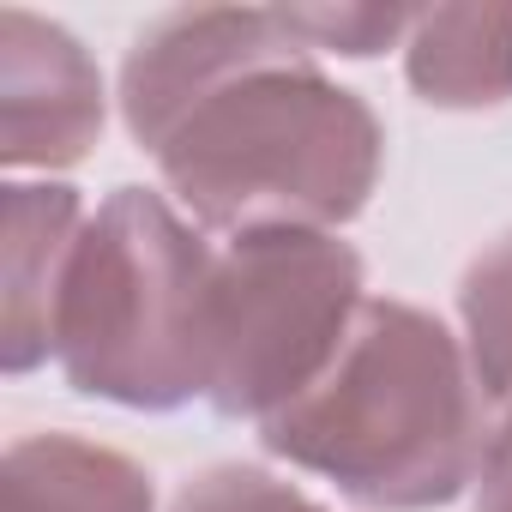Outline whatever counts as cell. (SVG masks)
I'll use <instances>...</instances> for the list:
<instances>
[{"instance_id": "6da1fadb", "label": "cell", "mask_w": 512, "mask_h": 512, "mask_svg": "<svg viewBox=\"0 0 512 512\" xmlns=\"http://www.w3.org/2000/svg\"><path fill=\"white\" fill-rule=\"evenodd\" d=\"M121 121L199 229H344L386 175V127L284 7H181L121 61Z\"/></svg>"}, {"instance_id": "7a4b0ae2", "label": "cell", "mask_w": 512, "mask_h": 512, "mask_svg": "<svg viewBox=\"0 0 512 512\" xmlns=\"http://www.w3.org/2000/svg\"><path fill=\"white\" fill-rule=\"evenodd\" d=\"M488 392L440 314L368 296L338 362L278 416L260 446L368 512H434L476 488Z\"/></svg>"}, {"instance_id": "3957f363", "label": "cell", "mask_w": 512, "mask_h": 512, "mask_svg": "<svg viewBox=\"0 0 512 512\" xmlns=\"http://www.w3.org/2000/svg\"><path fill=\"white\" fill-rule=\"evenodd\" d=\"M211 241L151 187H115L79 235L55 362L73 392L169 416L211 392Z\"/></svg>"}, {"instance_id": "277c9868", "label": "cell", "mask_w": 512, "mask_h": 512, "mask_svg": "<svg viewBox=\"0 0 512 512\" xmlns=\"http://www.w3.org/2000/svg\"><path fill=\"white\" fill-rule=\"evenodd\" d=\"M368 302L362 253L326 229H260L217 253L211 392L223 422H266L296 404L344 350Z\"/></svg>"}, {"instance_id": "5b68a950", "label": "cell", "mask_w": 512, "mask_h": 512, "mask_svg": "<svg viewBox=\"0 0 512 512\" xmlns=\"http://www.w3.org/2000/svg\"><path fill=\"white\" fill-rule=\"evenodd\" d=\"M109 121V91L91 49L25 7H0V163L79 169Z\"/></svg>"}, {"instance_id": "8992f818", "label": "cell", "mask_w": 512, "mask_h": 512, "mask_svg": "<svg viewBox=\"0 0 512 512\" xmlns=\"http://www.w3.org/2000/svg\"><path fill=\"white\" fill-rule=\"evenodd\" d=\"M85 199L67 181H7L0 187V368L31 374L55 356V320L67 272L85 235Z\"/></svg>"}, {"instance_id": "52a82bcc", "label": "cell", "mask_w": 512, "mask_h": 512, "mask_svg": "<svg viewBox=\"0 0 512 512\" xmlns=\"http://www.w3.org/2000/svg\"><path fill=\"white\" fill-rule=\"evenodd\" d=\"M404 79L428 109L452 115L512 103V7H416Z\"/></svg>"}, {"instance_id": "ba28073f", "label": "cell", "mask_w": 512, "mask_h": 512, "mask_svg": "<svg viewBox=\"0 0 512 512\" xmlns=\"http://www.w3.org/2000/svg\"><path fill=\"white\" fill-rule=\"evenodd\" d=\"M0 512H157L145 464L85 434H25L0 458Z\"/></svg>"}, {"instance_id": "9c48e42d", "label": "cell", "mask_w": 512, "mask_h": 512, "mask_svg": "<svg viewBox=\"0 0 512 512\" xmlns=\"http://www.w3.org/2000/svg\"><path fill=\"white\" fill-rule=\"evenodd\" d=\"M464 356L488 392V404L512 410V229L494 235L458 278Z\"/></svg>"}, {"instance_id": "30bf717a", "label": "cell", "mask_w": 512, "mask_h": 512, "mask_svg": "<svg viewBox=\"0 0 512 512\" xmlns=\"http://www.w3.org/2000/svg\"><path fill=\"white\" fill-rule=\"evenodd\" d=\"M169 512H326L314 494H302L296 482L272 476L266 464H205L199 476H187L169 500Z\"/></svg>"}, {"instance_id": "8fae6325", "label": "cell", "mask_w": 512, "mask_h": 512, "mask_svg": "<svg viewBox=\"0 0 512 512\" xmlns=\"http://www.w3.org/2000/svg\"><path fill=\"white\" fill-rule=\"evenodd\" d=\"M284 19L314 55L374 61L386 49H404L416 7H284Z\"/></svg>"}, {"instance_id": "7c38bea8", "label": "cell", "mask_w": 512, "mask_h": 512, "mask_svg": "<svg viewBox=\"0 0 512 512\" xmlns=\"http://www.w3.org/2000/svg\"><path fill=\"white\" fill-rule=\"evenodd\" d=\"M476 512H512V410L494 428L482 470H476Z\"/></svg>"}]
</instances>
